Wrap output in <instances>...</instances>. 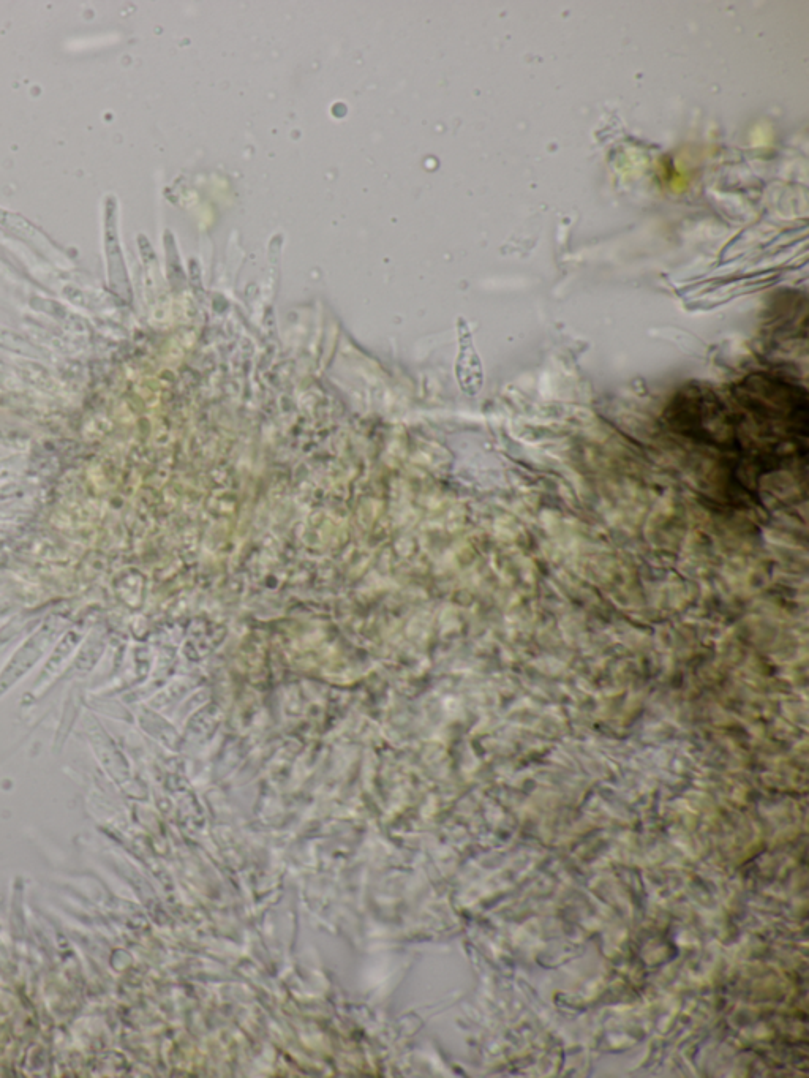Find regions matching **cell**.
<instances>
[{"label":"cell","instance_id":"6da1fadb","mask_svg":"<svg viewBox=\"0 0 809 1078\" xmlns=\"http://www.w3.org/2000/svg\"><path fill=\"white\" fill-rule=\"evenodd\" d=\"M457 377H459L463 391L468 392V394L475 396V394H478L479 389L482 388L484 374H482L481 358L476 353L470 329L465 326L463 321H460V353L459 361H457Z\"/></svg>","mask_w":809,"mask_h":1078}]
</instances>
